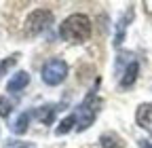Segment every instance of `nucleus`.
Here are the masks:
<instances>
[{
    "mask_svg": "<svg viewBox=\"0 0 152 148\" xmlns=\"http://www.w3.org/2000/svg\"><path fill=\"white\" fill-rule=\"evenodd\" d=\"M72 127H76V116H74V112H72L70 116H66V119L61 121V125L57 127V136H64V133H68Z\"/></svg>",
    "mask_w": 152,
    "mask_h": 148,
    "instance_id": "obj_12",
    "label": "nucleus"
},
{
    "mask_svg": "<svg viewBox=\"0 0 152 148\" xmlns=\"http://www.w3.org/2000/svg\"><path fill=\"white\" fill-rule=\"evenodd\" d=\"M55 112H57V106H55V104H47V106L36 108L34 112H32V116H36L42 125H51L53 119H55Z\"/></svg>",
    "mask_w": 152,
    "mask_h": 148,
    "instance_id": "obj_8",
    "label": "nucleus"
},
{
    "mask_svg": "<svg viewBox=\"0 0 152 148\" xmlns=\"http://www.w3.org/2000/svg\"><path fill=\"white\" fill-rule=\"evenodd\" d=\"M118 70H121V87L123 89L133 87V83L137 81V72H140V64L133 59V55H129L127 62H125V66L118 68Z\"/></svg>",
    "mask_w": 152,
    "mask_h": 148,
    "instance_id": "obj_5",
    "label": "nucleus"
},
{
    "mask_svg": "<svg viewBox=\"0 0 152 148\" xmlns=\"http://www.w3.org/2000/svg\"><path fill=\"white\" fill-rule=\"evenodd\" d=\"M51 23H53V13L49 9H36L26 19V34L28 36H38L45 30H49Z\"/></svg>",
    "mask_w": 152,
    "mask_h": 148,
    "instance_id": "obj_4",
    "label": "nucleus"
},
{
    "mask_svg": "<svg viewBox=\"0 0 152 148\" xmlns=\"http://www.w3.org/2000/svg\"><path fill=\"white\" fill-rule=\"evenodd\" d=\"M133 19V7H129L127 9V13L121 17V21H118V30H116V38H114V45H121L123 42V38H125V30H127V26H129V21Z\"/></svg>",
    "mask_w": 152,
    "mask_h": 148,
    "instance_id": "obj_9",
    "label": "nucleus"
},
{
    "mask_svg": "<svg viewBox=\"0 0 152 148\" xmlns=\"http://www.w3.org/2000/svg\"><path fill=\"white\" fill-rule=\"evenodd\" d=\"M97 85H99V81L93 85V89L87 93L83 104L76 108V112H74V116H76V131H85V129H89L95 123V119H97L99 110H102V100L97 97Z\"/></svg>",
    "mask_w": 152,
    "mask_h": 148,
    "instance_id": "obj_2",
    "label": "nucleus"
},
{
    "mask_svg": "<svg viewBox=\"0 0 152 148\" xmlns=\"http://www.w3.org/2000/svg\"><path fill=\"white\" fill-rule=\"evenodd\" d=\"M99 144H102V148H125V140L116 133H112V131L104 133L99 138Z\"/></svg>",
    "mask_w": 152,
    "mask_h": 148,
    "instance_id": "obj_10",
    "label": "nucleus"
},
{
    "mask_svg": "<svg viewBox=\"0 0 152 148\" xmlns=\"http://www.w3.org/2000/svg\"><path fill=\"white\" fill-rule=\"evenodd\" d=\"M28 83H30V74L23 72V70H19V72L13 74V78L7 83V91H9V93H19V91H23L28 87Z\"/></svg>",
    "mask_w": 152,
    "mask_h": 148,
    "instance_id": "obj_7",
    "label": "nucleus"
},
{
    "mask_svg": "<svg viewBox=\"0 0 152 148\" xmlns=\"http://www.w3.org/2000/svg\"><path fill=\"white\" fill-rule=\"evenodd\" d=\"M135 123L152 133V104H140L135 112Z\"/></svg>",
    "mask_w": 152,
    "mask_h": 148,
    "instance_id": "obj_6",
    "label": "nucleus"
},
{
    "mask_svg": "<svg viewBox=\"0 0 152 148\" xmlns=\"http://www.w3.org/2000/svg\"><path fill=\"white\" fill-rule=\"evenodd\" d=\"M42 81L49 85V87H57L61 85L68 76V64L61 59V57H53L49 59L45 66H42Z\"/></svg>",
    "mask_w": 152,
    "mask_h": 148,
    "instance_id": "obj_3",
    "label": "nucleus"
},
{
    "mask_svg": "<svg viewBox=\"0 0 152 148\" xmlns=\"http://www.w3.org/2000/svg\"><path fill=\"white\" fill-rule=\"evenodd\" d=\"M140 148H152V142H148V140H140Z\"/></svg>",
    "mask_w": 152,
    "mask_h": 148,
    "instance_id": "obj_15",
    "label": "nucleus"
},
{
    "mask_svg": "<svg viewBox=\"0 0 152 148\" xmlns=\"http://www.w3.org/2000/svg\"><path fill=\"white\" fill-rule=\"evenodd\" d=\"M59 36L68 42H85L91 36V19L83 13H74L66 17L59 26Z\"/></svg>",
    "mask_w": 152,
    "mask_h": 148,
    "instance_id": "obj_1",
    "label": "nucleus"
},
{
    "mask_svg": "<svg viewBox=\"0 0 152 148\" xmlns=\"http://www.w3.org/2000/svg\"><path fill=\"white\" fill-rule=\"evenodd\" d=\"M17 57H19V55H11V57H7L2 64H0V76H2V74L11 68V66H15V62H17Z\"/></svg>",
    "mask_w": 152,
    "mask_h": 148,
    "instance_id": "obj_14",
    "label": "nucleus"
},
{
    "mask_svg": "<svg viewBox=\"0 0 152 148\" xmlns=\"http://www.w3.org/2000/svg\"><path fill=\"white\" fill-rule=\"evenodd\" d=\"M11 110H13V102L9 100V97H0V116L2 119H7L9 114H11Z\"/></svg>",
    "mask_w": 152,
    "mask_h": 148,
    "instance_id": "obj_13",
    "label": "nucleus"
},
{
    "mask_svg": "<svg viewBox=\"0 0 152 148\" xmlns=\"http://www.w3.org/2000/svg\"><path fill=\"white\" fill-rule=\"evenodd\" d=\"M30 121H32V112H21V114H19V119L15 121V125H11V129H13L15 133L21 136V133H26V131H28Z\"/></svg>",
    "mask_w": 152,
    "mask_h": 148,
    "instance_id": "obj_11",
    "label": "nucleus"
}]
</instances>
